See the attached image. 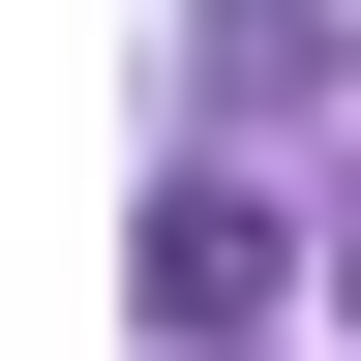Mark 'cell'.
<instances>
[{
	"instance_id": "cell-1",
	"label": "cell",
	"mask_w": 361,
	"mask_h": 361,
	"mask_svg": "<svg viewBox=\"0 0 361 361\" xmlns=\"http://www.w3.org/2000/svg\"><path fill=\"white\" fill-rule=\"evenodd\" d=\"M271 271H301V241H271V180H180V211H151V331H180V361H241V331H271Z\"/></svg>"
}]
</instances>
